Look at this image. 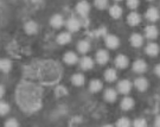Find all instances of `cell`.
Returning a JSON list of instances; mask_svg holds the SVG:
<instances>
[{
  "label": "cell",
  "mask_w": 160,
  "mask_h": 127,
  "mask_svg": "<svg viewBox=\"0 0 160 127\" xmlns=\"http://www.w3.org/2000/svg\"><path fill=\"white\" fill-rule=\"evenodd\" d=\"M146 18H147V20L152 22V23L157 22L160 18V13H159V11H158V8H155V7H149L148 10L146 11Z\"/></svg>",
  "instance_id": "30bf717a"
},
{
  "label": "cell",
  "mask_w": 160,
  "mask_h": 127,
  "mask_svg": "<svg viewBox=\"0 0 160 127\" xmlns=\"http://www.w3.org/2000/svg\"><path fill=\"white\" fill-rule=\"evenodd\" d=\"M134 86L137 87V89L139 92H145L148 88V81L145 77H138L134 81Z\"/></svg>",
  "instance_id": "5bb4252c"
},
{
  "label": "cell",
  "mask_w": 160,
  "mask_h": 127,
  "mask_svg": "<svg viewBox=\"0 0 160 127\" xmlns=\"http://www.w3.org/2000/svg\"><path fill=\"white\" fill-rule=\"evenodd\" d=\"M102 88H103V83H102V81H100V80H92L90 83H89V89H90L92 93L100 92Z\"/></svg>",
  "instance_id": "d4e9b609"
},
{
  "label": "cell",
  "mask_w": 160,
  "mask_h": 127,
  "mask_svg": "<svg viewBox=\"0 0 160 127\" xmlns=\"http://www.w3.org/2000/svg\"><path fill=\"white\" fill-rule=\"evenodd\" d=\"M154 127H160V115H158L154 120Z\"/></svg>",
  "instance_id": "8d00e7d4"
},
{
  "label": "cell",
  "mask_w": 160,
  "mask_h": 127,
  "mask_svg": "<svg viewBox=\"0 0 160 127\" xmlns=\"http://www.w3.org/2000/svg\"><path fill=\"white\" fill-rule=\"evenodd\" d=\"M145 33H146V37L152 41V39H155L158 37V29L155 28L154 25H148L145 29Z\"/></svg>",
  "instance_id": "ffe728a7"
},
{
  "label": "cell",
  "mask_w": 160,
  "mask_h": 127,
  "mask_svg": "<svg viewBox=\"0 0 160 127\" xmlns=\"http://www.w3.org/2000/svg\"><path fill=\"white\" fill-rule=\"evenodd\" d=\"M95 58H96L97 63L103 65V64H106L109 61V53L107 50L101 49V50H98V51L96 52V57Z\"/></svg>",
  "instance_id": "9c48e42d"
},
{
  "label": "cell",
  "mask_w": 160,
  "mask_h": 127,
  "mask_svg": "<svg viewBox=\"0 0 160 127\" xmlns=\"http://www.w3.org/2000/svg\"><path fill=\"white\" fill-rule=\"evenodd\" d=\"M4 127H19V122H18L16 119L11 118V119H8V120L5 122V126Z\"/></svg>",
  "instance_id": "836d02e7"
},
{
  "label": "cell",
  "mask_w": 160,
  "mask_h": 127,
  "mask_svg": "<svg viewBox=\"0 0 160 127\" xmlns=\"http://www.w3.org/2000/svg\"><path fill=\"white\" fill-rule=\"evenodd\" d=\"M134 107V100L129 96H126V98L122 99L121 101V109L123 110H129Z\"/></svg>",
  "instance_id": "cb8c5ba5"
},
{
  "label": "cell",
  "mask_w": 160,
  "mask_h": 127,
  "mask_svg": "<svg viewBox=\"0 0 160 127\" xmlns=\"http://www.w3.org/2000/svg\"><path fill=\"white\" fill-rule=\"evenodd\" d=\"M55 94H56V96H65L67 94H68V90H67V88L63 86H59L57 87L56 89H55Z\"/></svg>",
  "instance_id": "1f68e13d"
},
{
  "label": "cell",
  "mask_w": 160,
  "mask_h": 127,
  "mask_svg": "<svg viewBox=\"0 0 160 127\" xmlns=\"http://www.w3.org/2000/svg\"><path fill=\"white\" fill-rule=\"evenodd\" d=\"M63 59H64V62H65L67 64L71 65V64L77 63L78 57H77V55H76L74 51H68V52H65V53H64Z\"/></svg>",
  "instance_id": "2e32d148"
},
{
  "label": "cell",
  "mask_w": 160,
  "mask_h": 127,
  "mask_svg": "<svg viewBox=\"0 0 160 127\" xmlns=\"http://www.w3.org/2000/svg\"><path fill=\"white\" fill-rule=\"evenodd\" d=\"M116 127H131V121L127 118H121L116 122Z\"/></svg>",
  "instance_id": "f546056e"
},
{
  "label": "cell",
  "mask_w": 160,
  "mask_h": 127,
  "mask_svg": "<svg viewBox=\"0 0 160 127\" xmlns=\"http://www.w3.org/2000/svg\"><path fill=\"white\" fill-rule=\"evenodd\" d=\"M104 42H106V45H107V48H109V49H116L118 46L120 45V41H119V38H118L116 36H114V35L106 36V39H104Z\"/></svg>",
  "instance_id": "8992f818"
},
{
  "label": "cell",
  "mask_w": 160,
  "mask_h": 127,
  "mask_svg": "<svg viewBox=\"0 0 160 127\" xmlns=\"http://www.w3.org/2000/svg\"><path fill=\"white\" fill-rule=\"evenodd\" d=\"M104 79H106V81L108 82H114L116 81V79H118V73H116V70L115 69H107L104 71Z\"/></svg>",
  "instance_id": "484cf974"
},
{
  "label": "cell",
  "mask_w": 160,
  "mask_h": 127,
  "mask_svg": "<svg viewBox=\"0 0 160 127\" xmlns=\"http://www.w3.org/2000/svg\"><path fill=\"white\" fill-rule=\"evenodd\" d=\"M4 93H5V88H4V86L1 84V88H0V95H1V98L4 96Z\"/></svg>",
  "instance_id": "74e56055"
},
{
  "label": "cell",
  "mask_w": 160,
  "mask_h": 127,
  "mask_svg": "<svg viewBox=\"0 0 160 127\" xmlns=\"http://www.w3.org/2000/svg\"><path fill=\"white\" fill-rule=\"evenodd\" d=\"M109 14L114 19H119L121 17V14H122V7L119 6L118 4H115V5H113L109 8Z\"/></svg>",
  "instance_id": "603a6c76"
},
{
  "label": "cell",
  "mask_w": 160,
  "mask_h": 127,
  "mask_svg": "<svg viewBox=\"0 0 160 127\" xmlns=\"http://www.w3.org/2000/svg\"><path fill=\"white\" fill-rule=\"evenodd\" d=\"M25 74L31 76V79L39 80L43 84H55L62 77V67L56 61L46 59L25 67Z\"/></svg>",
  "instance_id": "7a4b0ae2"
},
{
  "label": "cell",
  "mask_w": 160,
  "mask_h": 127,
  "mask_svg": "<svg viewBox=\"0 0 160 127\" xmlns=\"http://www.w3.org/2000/svg\"><path fill=\"white\" fill-rule=\"evenodd\" d=\"M139 4H140V3H139L138 0H128V1H127V6H128L131 10H137Z\"/></svg>",
  "instance_id": "e575fe53"
},
{
  "label": "cell",
  "mask_w": 160,
  "mask_h": 127,
  "mask_svg": "<svg viewBox=\"0 0 160 127\" xmlns=\"http://www.w3.org/2000/svg\"><path fill=\"white\" fill-rule=\"evenodd\" d=\"M67 28L70 32H77L81 28V22L76 17H70L67 20Z\"/></svg>",
  "instance_id": "3957f363"
},
{
  "label": "cell",
  "mask_w": 160,
  "mask_h": 127,
  "mask_svg": "<svg viewBox=\"0 0 160 127\" xmlns=\"http://www.w3.org/2000/svg\"><path fill=\"white\" fill-rule=\"evenodd\" d=\"M102 127H113L112 125H104V126H102Z\"/></svg>",
  "instance_id": "f35d334b"
},
{
  "label": "cell",
  "mask_w": 160,
  "mask_h": 127,
  "mask_svg": "<svg viewBox=\"0 0 160 127\" xmlns=\"http://www.w3.org/2000/svg\"><path fill=\"white\" fill-rule=\"evenodd\" d=\"M24 29H25V32L28 35H34L38 31V24L36 23V22H33V20H29V22L25 23Z\"/></svg>",
  "instance_id": "4fadbf2b"
},
{
  "label": "cell",
  "mask_w": 160,
  "mask_h": 127,
  "mask_svg": "<svg viewBox=\"0 0 160 127\" xmlns=\"http://www.w3.org/2000/svg\"><path fill=\"white\" fill-rule=\"evenodd\" d=\"M43 89L33 82L22 81L16 90V101L19 107L28 113L39 109L42 106Z\"/></svg>",
  "instance_id": "6da1fadb"
},
{
  "label": "cell",
  "mask_w": 160,
  "mask_h": 127,
  "mask_svg": "<svg viewBox=\"0 0 160 127\" xmlns=\"http://www.w3.org/2000/svg\"><path fill=\"white\" fill-rule=\"evenodd\" d=\"M133 70L138 73V74H142L147 70V63L143 61V59H137L134 63H133Z\"/></svg>",
  "instance_id": "ba28073f"
},
{
  "label": "cell",
  "mask_w": 160,
  "mask_h": 127,
  "mask_svg": "<svg viewBox=\"0 0 160 127\" xmlns=\"http://www.w3.org/2000/svg\"><path fill=\"white\" fill-rule=\"evenodd\" d=\"M81 68L83 70H90L92 68H94V61H92V57H88V56H84L83 58H81Z\"/></svg>",
  "instance_id": "e0dca14e"
},
{
  "label": "cell",
  "mask_w": 160,
  "mask_h": 127,
  "mask_svg": "<svg viewBox=\"0 0 160 127\" xmlns=\"http://www.w3.org/2000/svg\"><path fill=\"white\" fill-rule=\"evenodd\" d=\"M77 50L81 53H87L90 50V43L88 41H80L77 43Z\"/></svg>",
  "instance_id": "83f0119b"
},
{
  "label": "cell",
  "mask_w": 160,
  "mask_h": 127,
  "mask_svg": "<svg viewBox=\"0 0 160 127\" xmlns=\"http://www.w3.org/2000/svg\"><path fill=\"white\" fill-rule=\"evenodd\" d=\"M116 99H118V93H116L115 89H113V88L106 89V92H104V100L106 101L114 102V101H116Z\"/></svg>",
  "instance_id": "44dd1931"
},
{
  "label": "cell",
  "mask_w": 160,
  "mask_h": 127,
  "mask_svg": "<svg viewBox=\"0 0 160 127\" xmlns=\"http://www.w3.org/2000/svg\"><path fill=\"white\" fill-rule=\"evenodd\" d=\"M154 73H155V75L159 76V77H160V64H157V65H155Z\"/></svg>",
  "instance_id": "d590c367"
},
{
  "label": "cell",
  "mask_w": 160,
  "mask_h": 127,
  "mask_svg": "<svg viewBox=\"0 0 160 127\" xmlns=\"http://www.w3.org/2000/svg\"><path fill=\"white\" fill-rule=\"evenodd\" d=\"M129 42L134 48H140L143 44V38L140 33H133L129 38Z\"/></svg>",
  "instance_id": "d6986e66"
},
{
  "label": "cell",
  "mask_w": 160,
  "mask_h": 127,
  "mask_svg": "<svg viewBox=\"0 0 160 127\" xmlns=\"http://www.w3.org/2000/svg\"><path fill=\"white\" fill-rule=\"evenodd\" d=\"M132 87H133V84H132L131 81H128V80H121L118 83V90L121 94H125L126 95V94H128L132 90Z\"/></svg>",
  "instance_id": "5b68a950"
},
{
  "label": "cell",
  "mask_w": 160,
  "mask_h": 127,
  "mask_svg": "<svg viewBox=\"0 0 160 127\" xmlns=\"http://www.w3.org/2000/svg\"><path fill=\"white\" fill-rule=\"evenodd\" d=\"M50 24H51L52 28H55V29H59V28H62L64 24V19L63 17L61 16V14H53L50 19Z\"/></svg>",
  "instance_id": "9a60e30c"
},
{
  "label": "cell",
  "mask_w": 160,
  "mask_h": 127,
  "mask_svg": "<svg viewBox=\"0 0 160 127\" xmlns=\"http://www.w3.org/2000/svg\"><path fill=\"white\" fill-rule=\"evenodd\" d=\"M12 68V62L8 58H1L0 61V69L2 73H8Z\"/></svg>",
  "instance_id": "4316f807"
},
{
  "label": "cell",
  "mask_w": 160,
  "mask_h": 127,
  "mask_svg": "<svg viewBox=\"0 0 160 127\" xmlns=\"http://www.w3.org/2000/svg\"><path fill=\"white\" fill-rule=\"evenodd\" d=\"M57 43L61 44V45H64V44H68L71 42V35L69 32H61L59 35L57 36Z\"/></svg>",
  "instance_id": "7402d4cb"
},
{
  "label": "cell",
  "mask_w": 160,
  "mask_h": 127,
  "mask_svg": "<svg viewBox=\"0 0 160 127\" xmlns=\"http://www.w3.org/2000/svg\"><path fill=\"white\" fill-rule=\"evenodd\" d=\"M129 64V61L127 56L125 55H118L116 58H115V65L119 68V69H126Z\"/></svg>",
  "instance_id": "8fae6325"
},
{
  "label": "cell",
  "mask_w": 160,
  "mask_h": 127,
  "mask_svg": "<svg viewBox=\"0 0 160 127\" xmlns=\"http://www.w3.org/2000/svg\"><path fill=\"white\" fill-rule=\"evenodd\" d=\"M133 127H147V121L143 118H138L133 122Z\"/></svg>",
  "instance_id": "4dcf8cb0"
},
{
  "label": "cell",
  "mask_w": 160,
  "mask_h": 127,
  "mask_svg": "<svg viewBox=\"0 0 160 127\" xmlns=\"http://www.w3.org/2000/svg\"><path fill=\"white\" fill-rule=\"evenodd\" d=\"M76 11L78 12V14L82 17H87L88 13L90 11V5L88 1H80L77 5H76Z\"/></svg>",
  "instance_id": "277c9868"
},
{
  "label": "cell",
  "mask_w": 160,
  "mask_h": 127,
  "mask_svg": "<svg viewBox=\"0 0 160 127\" xmlns=\"http://www.w3.org/2000/svg\"><path fill=\"white\" fill-rule=\"evenodd\" d=\"M94 5L96 6L98 10H104L108 6V1L107 0H95L94 1Z\"/></svg>",
  "instance_id": "d6a6232c"
},
{
  "label": "cell",
  "mask_w": 160,
  "mask_h": 127,
  "mask_svg": "<svg viewBox=\"0 0 160 127\" xmlns=\"http://www.w3.org/2000/svg\"><path fill=\"white\" fill-rule=\"evenodd\" d=\"M84 82H86V77L83 74H80V73H77V74H74V75L71 76V83L76 87H81L84 84Z\"/></svg>",
  "instance_id": "ac0fdd59"
},
{
  "label": "cell",
  "mask_w": 160,
  "mask_h": 127,
  "mask_svg": "<svg viewBox=\"0 0 160 127\" xmlns=\"http://www.w3.org/2000/svg\"><path fill=\"white\" fill-rule=\"evenodd\" d=\"M140 22H141V16L138 12L133 11L127 16V23L129 24L131 26H137V25L140 24Z\"/></svg>",
  "instance_id": "52a82bcc"
},
{
  "label": "cell",
  "mask_w": 160,
  "mask_h": 127,
  "mask_svg": "<svg viewBox=\"0 0 160 127\" xmlns=\"http://www.w3.org/2000/svg\"><path fill=\"white\" fill-rule=\"evenodd\" d=\"M159 51H160L159 45L157 43H154V42H149L148 44H147V46H146V53L148 56L154 57V56H157L159 53Z\"/></svg>",
  "instance_id": "7c38bea8"
},
{
  "label": "cell",
  "mask_w": 160,
  "mask_h": 127,
  "mask_svg": "<svg viewBox=\"0 0 160 127\" xmlns=\"http://www.w3.org/2000/svg\"><path fill=\"white\" fill-rule=\"evenodd\" d=\"M8 112H10V104L5 102V101H1L0 102V114H1V116L7 114Z\"/></svg>",
  "instance_id": "f1b7e54d"
}]
</instances>
